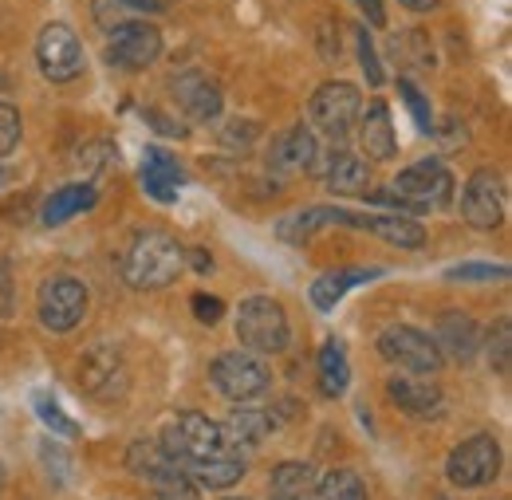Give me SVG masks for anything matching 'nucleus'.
<instances>
[{
	"label": "nucleus",
	"mask_w": 512,
	"mask_h": 500,
	"mask_svg": "<svg viewBox=\"0 0 512 500\" xmlns=\"http://www.w3.org/2000/svg\"><path fill=\"white\" fill-rule=\"evenodd\" d=\"M485 351H489L493 371H497V375H509V371H512V323H509V319H497V327L489 331Z\"/></svg>",
	"instance_id": "33"
},
{
	"label": "nucleus",
	"mask_w": 512,
	"mask_h": 500,
	"mask_svg": "<svg viewBox=\"0 0 512 500\" xmlns=\"http://www.w3.org/2000/svg\"><path fill=\"white\" fill-rule=\"evenodd\" d=\"M461 217L481 229V233H493L501 229L505 221V186H501V174L493 170H473L469 182L461 189Z\"/></svg>",
	"instance_id": "11"
},
{
	"label": "nucleus",
	"mask_w": 512,
	"mask_h": 500,
	"mask_svg": "<svg viewBox=\"0 0 512 500\" xmlns=\"http://www.w3.org/2000/svg\"><path fill=\"white\" fill-rule=\"evenodd\" d=\"M398 95H402V103L410 107V115H414V123L422 134H430L434 130V111H430V103L422 99V91L410 83V79H398Z\"/></svg>",
	"instance_id": "35"
},
{
	"label": "nucleus",
	"mask_w": 512,
	"mask_h": 500,
	"mask_svg": "<svg viewBox=\"0 0 512 500\" xmlns=\"http://www.w3.org/2000/svg\"><path fill=\"white\" fill-rule=\"evenodd\" d=\"M16 312V280H12V260L0 256V319H12Z\"/></svg>",
	"instance_id": "39"
},
{
	"label": "nucleus",
	"mask_w": 512,
	"mask_h": 500,
	"mask_svg": "<svg viewBox=\"0 0 512 500\" xmlns=\"http://www.w3.org/2000/svg\"><path fill=\"white\" fill-rule=\"evenodd\" d=\"M316 158H320L316 130L300 123V126H292V130H284V134L272 142V158H268V162H272L280 174H300V170H312Z\"/></svg>",
	"instance_id": "18"
},
{
	"label": "nucleus",
	"mask_w": 512,
	"mask_h": 500,
	"mask_svg": "<svg viewBox=\"0 0 512 500\" xmlns=\"http://www.w3.org/2000/svg\"><path fill=\"white\" fill-rule=\"evenodd\" d=\"M359 111H363V95H359L355 83H343V79L323 83L320 91L312 95V103H308V115H312L316 130H323V134L335 138V142L355 130Z\"/></svg>",
	"instance_id": "8"
},
{
	"label": "nucleus",
	"mask_w": 512,
	"mask_h": 500,
	"mask_svg": "<svg viewBox=\"0 0 512 500\" xmlns=\"http://www.w3.org/2000/svg\"><path fill=\"white\" fill-rule=\"evenodd\" d=\"M182 469H186V477H190L193 485H201V489H229V485H237L245 477V457L233 453V449H221L213 457L182 465Z\"/></svg>",
	"instance_id": "22"
},
{
	"label": "nucleus",
	"mask_w": 512,
	"mask_h": 500,
	"mask_svg": "<svg viewBox=\"0 0 512 500\" xmlns=\"http://www.w3.org/2000/svg\"><path fill=\"white\" fill-rule=\"evenodd\" d=\"M182 170H178V162L162 150V146H146V158H142V189L154 197V201H162V205H174L178 201V193H182Z\"/></svg>",
	"instance_id": "20"
},
{
	"label": "nucleus",
	"mask_w": 512,
	"mask_h": 500,
	"mask_svg": "<svg viewBox=\"0 0 512 500\" xmlns=\"http://www.w3.org/2000/svg\"><path fill=\"white\" fill-rule=\"evenodd\" d=\"M36 414H40V422H44L56 438H75V434H79V426L67 418L64 410H60V402L48 398V394H36Z\"/></svg>",
	"instance_id": "34"
},
{
	"label": "nucleus",
	"mask_w": 512,
	"mask_h": 500,
	"mask_svg": "<svg viewBox=\"0 0 512 500\" xmlns=\"http://www.w3.org/2000/svg\"><path fill=\"white\" fill-rule=\"evenodd\" d=\"M272 500H300V497H276V493H272Z\"/></svg>",
	"instance_id": "46"
},
{
	"label": "nucleus",
	"mask_w": 512,
	"mask_h": 500,
	"mask_svg": "<svg viewBox=\"0 0 512 500\" xmlns=\"http://www.w3.org/2000/svg\"><path fill=\"white\" fill-rule=\"evenodd\" d=\"M36 312H40V323L48 331H71L83 323L87 315V288L75 280V276H52L40 284V296H36Z\"/></svg>",
	"instance_id": "10"
},
{
	"label": "nucleus",
	"mask_w": 512,
	"mask_h": 500,
	"mask_svg": "<svg viewBox=\"0 0 512 500\" xmlns=\"http://www.w3.org/2000/svg\"><path fill=\"white\" fill-rule=\"evenodd\" d=\"M0 489H4V469H0Z\"/></svg>",
	"instance_id": "47"
},
{
	"label": "nucleus",
	"mask_w": 512,
	"mask_h": 500,
	"mask_svg": "<svg viewBox=\"0 0 512 500\" xmlns=\"http://www.w3.org/2000/svg\"><path fill=\"white\" fill-rule=\"evenodd\" d=\"M123 8H138V12H162V8H170V0H123Z\"/></svg>",
	"instance_id": "43"
},
{
	"label": "nucleus",
	"mask_w": 512,
	"mask_h": 500,
	"mask_svg": "<svg viewBox=\"0 0 512 500\" xmlns=\"http://www.w3.org/2000/svg\"><path fill=\"white\" fill-rule=\"evenodd\" d=\"M20 134H24L20 111L12 103H0V158H8L20 146Z\"/></svg>",
	"instance_id": "36"
},
{
	"label": "nucleus",
	"mask_w": 512,
	"mask_h": 500,
	"mask_svg": "<svg viewBox=\"0 0 512 500\" xmlns=\"http://www.w3.org/2000/svg\"><path fill=\"white\" fill-rule=\"evenodd\" d=\"M316 489H320L323 500H371V497H367L363 477H359L355 469H331V473L323 477Z\"/></svg>",
	"instance_id": "30"
},
{
	"label": "nucleus",
	"mask_w": 512,
	"mask_h": 500,
	"mask_svg": "<svg viewBox=\"0 0 512 500\" xmlns=\"http://www.w3.org/2000/svg\"><path fill=\"white\" fill-rule=\"evenodd\" d=\"M379 355H383L386 363H394V367H402V371H410V375H438L442 371V351H438V343L426 335V331H418V327H410V323H394V327H386L383 335H379Z\"/></svg>",
	"instance_id": "5"
},
{
	"label": "nucleus",
	"mask_w": 512,
	"mask_h": 500,
	"mask_svg": "<svg viewBox=\"0 0 512 500\" xmlns=\"http://www.w3.org/2000/svg\"><path fill=\"white\" fill-rule=\"evenodd\" d=\"M390 193H394L398 201H406L410 213H418V209H438V205H446L449 197H453V174H449L438 158H426V162L406 166V170L390 182Z\"/></svg>",
	"instance_id": "7"
},
{
	"label": "nucleus",
	"mask_w": 512,
	"mask_h": 500,
	"mask_svg": "<svg viewBox=\"0 0 512 500\" xmlns=\"http://www.w3.org/2000/svg\"><path fill=\"white\" fill-rule=\"evenodd\" d=\"M79 386H83L91 398H99V402H115V398H123L130 386L123 355H119L111 343L91 347V351L79 359Z\"/></svg>",
	"instance_id": "12"
},
{
	"label": "nucleus",
	"mask_w": 512,
	"mask_h": 500,
	"mask_svg": "<svg viewBox=\"0 0 512 500\" xmlns=\"http://www.w3.org/2000/svg\"><path fill=\"white\" fill-rule=\"evenodd\" d=\"M233 500H245V497H233Z\"/></svg>",
	"instance_id": "49"
},
{
	"label": "nucleus",
	"mask_w": 512,
	"mask_h": 500,
	"mask_svg": "<svg viewBox=\"0 0 512 500\" xmlns=\"http://www.w3.org/2000/svg\"><path fill=\"white\" fill-rule=\"evenodd\" d=\"M209 264H213V260H205V252H193V268H197V272H205Z\"/></svg>",
	"instance_id": "45"
},
{
	"label": "nucleus",
	"mask_w": 512,
	"mask_h": 500,
	"mask_svg": "<svg viewBox=\"0 0 512 500\" xmlns=\"http://www.w3.org/2000/svg\"><path fill=\"white\" fill-rule=\"evenodd\" d=\"M379 268H335V272H323L320 280L312 284V308L316 312H335V304L355 288V284H367L375 280Z\"/></svg>",
	"instance_id": "24"
},
{
	"label": "nucleus",
	"mask_w": 512,
	"mask_h": 500,
	"mask_svg": "<svg viewBox=\"0 0 512 500\" xmlns=\"http://www.w3.org/2000/svg\"><path fill=\"white\" fill-rule=\"evenodd\" d=\"M386 394H390V402H394L402 414H410V418H418V422H430V418H442V414H446V390L426 375L390 378V382H386Z\"/></svg>",
	"instance_id": "15"
},
{
	"label": "nucleus",
	"mask_w": 512,
	"mask_h": 500,
	"mask_svg": "<svg viewBox=\"0 0 512 500\" xmlns=\"http://www.w3.org/2000/svg\"><path fill=\"white\" fill-rule=\"evenodd\" d=\"M312 170L320 174L323 186L331 189V193H367V186H371V166H367V158H359V154H351V150H331V154H323V158H316Z\"/></svg>",
	"instance_id": "17"
},
{
	"label": "nucleus",
	"mask_w": 512,
	"mask_h": 500,
	"mask_svg": "<svg viewBox=\"0 0 512 500\" xmlns=\"http://www.w3.org/2000/svg\"><path fill=\"white\" fill-rule=\"evenodd\" d=\"M150 485H154L158 500H197V485L186 477V469H182V465L162 469V473H158Z\"/></svg>",
	"instance_id": "32"
},
{
	"label": "nucleus",
	"mask_w": 512,
	"mask_h": 500,
	"mask_svg": "<svg viewBox=\"0 0 512 500\" xmlns=\"http://www.w3.org/2000/svg\"><path fill=\"white\" fill-rule=\"evenodd\" d=\"M36 63H40L44 79H52V83H75L83 75V67H87L83 44L64 20L44 24V32L36 40Z\"/></svg>",
	"instance_id": "9"
},
{
	"label": "nucleus",
	"mask_w": 512,
	"mask_h": 500,
	"mask_svg": "<svg viewBox=\"0 0 512 500\" xmlns=\"http://www.w3.org/2000/svg\"><path fill=\"white\" fill-rule=\"evenodd\" d=\"M174 99L193 123H217L221 107H225V95H221L217 79H209L205 71H182L174 79Z\"/></svg>",
	"instance_id": "16"
},
{
	"label": "nucleus",
	"mask_w": 512,
	"mask_h": 500,
	"mask_svg": "<svg viewBox=\"0 0 512 500\" xmlns=\"http://www.w3.org/2000/svg\"><path fill=\"white\" fill-rule=\"evenodd\" d=\"M316 485H320V477H316V469H312L308 461H280V465L272 469V493H276V497L308 500L316 493Z\"/></svg>",
	"instance_id": "28"
},
{
	"label": "nucleus",
	"mask_w": 512,
	"mask_h": 500,
	"mask_svg": "<svg viewBox=\"0 0 512 500\" xmlns=\"http://www.w3.org/2000/svg\"><path fill=\"white\" fill-rule=\"evenodd\" d=\"M107 56L123 71H142V67H150L162 56V32L154 24H146V20H127V24L111 28Z\"/></svg>",
	"instance_id": "13"
},
{
	"label": "nucleus",
	"mask_w": 512,
	"mask_h": 500,
	"mask_svg": "<svg viewBox=\"0 0 512 500\" xmlns=\"http://www.w3.org/2000/svg\"><path fill=\"white\" fill-rule=\"evenodd\" d=\"M40 461L48 465V473L56 477V485H64L67 477H71V453H67L64 445H56V441H40Z\"/></svg>",
	"instance_id": "37"
},
{
	"label": "nucleus",
	"mask_w": 512,
	"mask_h": 500,
	"mask_svg": "<svg viewBox=\"0 0 512 500\" xmlns=\"http://www.w3.org/2000/svg\"><path fill=\"white\" fill-rule=\"evenodd\" d=\"M434 500H449V497H434Z\"/></svg>",
	"instance_id": "48"
},
{
	"label": "nucleus",
	"mask_w": 512,
	"mask_h": 500,
	"mask_svg": "<svg viewBox=\"0 0 512 500\" xmlns=\"http://www.w3.org/2000/svg\"><path fill=\"white\" fill-rule=\"evenodd\" d=\"M182 268H186V249L162 229L134 233L123 252V280L130 288H146V292L170 288L182 276Z\"/></svg>",
	"instance_id": "1"
},
{
	"label": "nucleus",
	"mask_w": 512,
	"mask_h": 500,
	"mask_svg": "<svg viewBox=\"0 0 512 500\" xmlns=\"http://www.w3.org/2000/svg\"><path fill=\"white\" fill-rule=\"evenodd\" d=\"M402 8H410V12H434L442 0H398Z\"/></svg>",
	"instance_id": "44"
},
{
	"label": "nucleus",
	"mask_w": 512,
	"mask_h": 500,
	"mask_svg": "<svg viewBox=\"0 0 512 500\" xmlns=\"http://www.w3.org/2000/svg\"><path fill=\"white\" fill-rule=\"evenodd\" d=\"M288 335H292V327H288V315L280 308V300H272V296L241 300V308H237V339H241L245 351L280 355L288 347Z\"/></svg>",
	"instance_id": "2"
},
{
	"label": "nucleus",
	"mask_w": 512,
	"mask_h": 500,
	"mask_svg": "<svg viewBox=\"0 0 512 500\" xmlns=\"http://www.w3.org/2000/svg\"><path fill=\"white\" fill-rule=\"evenodd\" d=\"M367 233H375V237H383L386 245H394V249H422L426 245V229L414 221V217H398V213H383V217H367V225H363Z\"/></svg>",
	"instance_id": "26"
},
{
	"label": "nucleus",
	"mask_w": 512,
	"mask_h": 500,
	"mask_svg": "<svg viewBox=\"0 0 512 500\" xmlns=\"http://www.w3.org/2000/svg\"><path fill=\"white\" fill-rule=\"evenodd\" d=\"M327 225L363 229L367 217L347 213V209H335V205H308V209H296V213L280 217V221H276V237H280L284 245H304V241H312L320 229H327Z\"/></svg>",
	"instance_id": "14"
},
{
	"label": "nucleus",
	"mask_w": 512,
	"mask_h": 500,
	"mask_svg": "<svg viewBox=\"0 0 512 500\" xmlns=\"http://www.w3.org/2000/svg\"><path fill=\"white\" fill-rule=\"evenodd\" d=\"M209 378H213V386H217L229 402H253V398H260V394L272 386L268 363H264L260 355H253V351H245V347L217 355L213 367H209Z\"/></svg>",
	"instance_id": "4"
},
{
	"label": "nucleus",
	"mask_w": 512,
	"mask_h": 500,
	"mask_svg": "<svg viewBox=\"0 0 512 500\" xmlns=\"http://www.w3.org/2000/svg\"><path fill=\"white\" fill-rule=\"evenodd\" d=\"M316 371H320V394L323 398H339L347 386H351V363H347V351L339 339H327L320 347V359H316Z\"/></svg>",
	"instance_id": "27"
},
{
	"label": "nucleus",
	"mask_w": 512,
	"mask_h": 500,
	"mask_svg": "<svg viewBox=\"0 0 512 500\" xmlns=\"http://www.w3.org/2000/svg\"><path fill=\"white\" fill-rule=\"evenodd\" d=\"M174 461L158 449V441H150V438H138L134 445H130V453H127V469L134 473V477H146V481H154L162 469H170Z\"/></svg>",
	"instance_id": "29"
},
{
	"label": "nucleus",
	"mask_w": 512,
	"mask_h": 500,
	"mask_svg": "<svg viewBox=\"0 0 512 500\" xmlns=\"http://www.w3.org/2000/svg\"><path fill=\"white\" fill-rule=\"evenodd\" d=\"M359 8H363V16L371 20V28H386V8L383 0H355Z\"/></svg>",
	"instance_id": "42"
},
{
	"label": "nucleus",
	"mask_w": 512,
	"mask_h": 500,
	"mask_svg": "<svg viewBox=\"0 0 512 500\" xmlns=\"http://www.w3.org/2000/svg\"><path fill=\"white\" fill-rule=\"evenodd\" d=\"M95 205V186H87V182H71V186H60L48 201H44V225L48 229H56V225H67L71 217H79L83 209H91Z\"/></svg>",
	"instance_id": "25"
},
{
	"label": "nucleus",
	"mask_w": 512,
	"mask_h": 500,
	"mask_svg": "<svg viewBox=\"0 0 512 500\" xmlns=\"http://www.w3.org/2000/svg\"><path fill=\"white\" fill-rule=\"evenodd\" d=\"M221 426V441H225V449H233V453H241V449H256L260 441L268 438V430L276 426V418L272 414H264V410H233L229 414V422H217Z\"/></svg>",
	"instance_id": "23"
},
{
	"label": "nucleus",
	"mask_w": 512,
	"mask_h": 500,
	"mask_svg": "<svg viewBox=\"0 0 512 500\" xmlns=\"http://www.w3.org/2000/svg\"><path fill=\"white\" fill-rule=\"evenodd\" d=\"M190 308H193V315H197L201 323H217V319H221V312H225V304H221L217 296H205V292H193Z\"/></svg>",
	"instance_id": "40"
},
{
	"label": "nucleus",
	"mask_w": 512,
	"mask_h": 500,
	"mask_svg": "<svg viewBox=\"0 0 512 500\" xmlns=\"http://www.w3.org/2000/svg\"><path fill=\"white\" fill-rule=\"evenodd\" d=\"M359 146L371 162H390L398 154V138H394V126H390V107L383 99H375L367 111H359Z\"/></svg>",
	"instance_id": "19"
},
{
	"label": "nucleus",
	"mask_w": 512,
	"mask_h": 500,
	"mask_svg": "<svg viewBox=\"0 0 512 500\" xmlns=\"http://www.w3.org/2000/svg\"><path fill=\"white\" fill-rule=\"evenodd\" d=\"M359 67H363V75H367V83L371 87H379L383 83V67H379V56H375V44H371V36H367V28H359Z\"/></svg>",
	"instance_id": "38"
},
{
	"label": "nucleus",
	"mask_w": 512,
	"mask_h": 500,
	"mask_svg": "<svg viewBox=\"0 0 512 500\" xmlns=\"http://www.w3.org/2000/svg\"><path fill=\"white\" fill-rule=\"evenodd\" d=\"M256 134H260V126L249 123V119H237V126H229V130H225V146H241V150H245Z\"/></svg>",
	"instance_id": "41"
},
{
	"label": "nucleus",
	"mask_w": 512,
	"mask_h": 500,
	"mask_svg": "<svg viewBox=\"0 0 512 500\" xmlns=\"http://www.w3.org/2000/svg\"><path fill=\"white\" fill-rule=\"evenodd\" d=\"M442 359H457V363H469L477 351H481V327L461 312H446L438 319V335H434Z\"/></svg>",
	"instance_id": "21"
},
{
	"label": "nucleus",
	"mask_w": 512,
	"mask_h": 500,
	"mask_svg": "<svg viewBox=\"0 0 512 500\" xmlns=\"http://www.w3.org/2000/svg\"><path fill=\"white\" fill-rule=\"evenodd\" d=\"M158 449H162L174 465H190V461L221 453L225 441H221V426H217V422H209V418L197 414V410H186V414H178V418L162 430Z\"/></svg>",
	"instance_id": "3"
},
{
	"label": "nucleus",
	"mask_w": 512,
	"mask_h": 500,
	"mask_svg": "<svg viewBox=\"0 0 512 500\" xmlns=\"http://www.w3.org/2000/svg\"><path fill=\"white\" fill-rule=\"evenodd\" d=\"M446 280H453V284H497V280H509V264H481V260H465V264L446 268Z\"/></svg>",
	"instance_id": "31"
},
{
	"label": "nucleus",
	"mask_w": 512,
	"mask_h": 500,
	"mask_svg": "<svg viewBox=\"0 0 512 500\" xmlns=\"http://www.w3.org/2000/svg\"><path fill=\"white\" fill-rule=\"evenodd\" d=\"M497 473H501V445L493 434L465 438L446 461L449 485H457V489H485L497 481Z\"/></svg>",
	"instance_id": "6"
}]
</instances>
